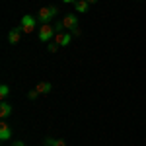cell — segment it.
<instances>
[{
  "label": "cell",
  "instance_id": "6da1fadb",
  "mask_svg": "<svg viewBox=\"0 0 146 146\" xmlns=\"http://www.w3.org/2000/svg\"><path fill=\"white\" fill-rule=\"evenodd\" d=\"M55 35H56V31H55V27H53L51 23H41V27L37 29V37H39V41H43V43L51 41Z\"/></svg>",
  "mask_w": 146,
  "mask_h": 146
},
{
  "label": "cell",
  "instance_id": "7a4b0ae2",
  "mask_svg": "<svg viewBox=\"0 0 146 146\" xmlns=\"http://www.w3.org/2000/svg\"><path fill=\"white\" fill-rule=\"evenodd\" d=\"M56 14H58V8H56V6H45V8L39 10L37 18H39L41 23H49L53 18H56Z\"/></svg>",
  "mask_w": 146,
  "mask_h": 146
},
{
  "label": "cell",
  "instance_id": "277c9868",
  "mask_svg": "<svg viewBox=\"0 0 146 146\" xmlns=\"http://www.w3.org/2000/svg\"><path fill=\"white\" fill-rule=\"evenodd\" d=\"M62 25H64V29H68V31H74L78 27V18L74 14H66L62 18Z\"/></svg>",
  "mask_w": 146,
  "mask_h": 146
},
{
  "label": "cell",
  "instance_id": "5bb4252c",
  "mask_svg": "<svg viewBox=\"0 0 146 146\" xmlns=\"http://www.w3.org/2000/svg\"><path fill=\"white\" fill-rule=\"evenodd\" d=\"M58 43H49V47H47V49H49V53H56V49H58Z\"/></svg>",
  "mask_w": 146,
  "mask_h": 146
},
{
  "label": "cell",
  "instance_id": "7c38bea8",
  "mask_svg": "<svg viewBox=\"0 0 146 146\" xmlns=\"http://www.w3.org/2000/svg\"><path fill=\"white\" fill-rule=\"evenodd\" d=\"M8 96H10V88H8V84H2V86H0V98L6 100Z\"/></svg>",
  "mask_w": 146,
  "mask_h": 146
},
{
  "label": "cell",
  "instance_id": "8fae6325",
  "mask_svg": "<svg viewBox=\"0 0 146 146\" xmlns=\"http://www.w3.org/2000/svg\"><path fill=\"white\" fill-rule=\"evenodd\" d=\"M35 90L39 92V94H43V96H45V94H49V92L53 90V86H51L49 82H39V84L35 86Z\"/></svg>",
  "mask_w": 146,
  "mask_h": 146
},
{
  "label": "cell",
  "instance_id": "4fadbf2b",
  "mask_svg": "<svg viewBox=\"0 0 146 146\" xmlns=\"http://www.w3.org/2000/svg\"><path fill=\"white\" fill-rule=\"evenodd\" d=\"M53 27H55V31H56V33H62V31H64V25H62V20H60V22H56L55 25H53Z\"/></svg>",
  "mask_w": 146,
  "mask_h": 146
},
{
  "label": "cell",
  "instance_id": "8992f818",
  "mask_svg": "<svg viewBox=\"0 0 146 146\" xmlns=\"http://www.w3.org/2000/svg\"><path fill=\"white\" fill-rule=\"evenodd\" d=\"M70 41H72V33H56L55 35V43H58L60 47H68L70 45Z\"/></svg>",
  "mask_w": 146,
  "mask_h": 146
},
{
  "label": "cell",
  "instance_id": "5b68a950",
  "mask_svg": "<svg viewBox=\"0 0 146 146\" xmlns=\"http://www.w3.org/2000/svg\"><path fill=\"white\" fill-rule=\"evenodd\" d=\"M12 138V127L4 119L0 121V140H10Z\"/></svg>",
  "mask_w": 146,
  "mask_h": 146
},
{
  "label": "cell",
  "instance_id": "2e32d148",
  "mask_svg": "<svg viewBox=\"0 0 146 146\" xmlns=\"http://www.w3.org/2000/svg\"><path fill=\"white\" fill-rule=\"evenodd\" d=\"M14 146H23V142H22V140H16V142H14Z\"/></svg>",
  "mask_w": 146,
  "mask_h": 146
},
{
  "label": "cell",
  "instance_id": "e0dca14e",
  "mask_svg": "<svg viewBox=\"0 0 146 146\" xmlns=\"http://www.w3.org/2000/svg\"><path fill=\"white\" fill-rule=\"evenodd\" d=\"M62 2H66V4H74L76 0H62Z\"/></svg>",
  "mask_w": 146,
  "mask_h": 146
},
{
  "label": "cell",
  "instance_id": "52a82bcc",
  "mask_svg": "<svg viewBox=\"0 0 146 146\" xmlns=\"http://www.w3.org/2000/svg\"><path fill=\"white\" fill-rule=\"evenodd\" d=\"M22 27H12V31L8 33V43H12V45H18L20 43V37H22Z\"/></svg>",
  "mask_w": 146,
  "mask_h": 146
},
{
  "label": "cell",
  "instance_id": "3957f363",
  "mask_svg": "<svg viewBox=\"0 0 146 146\" xmlns=\"http://www.w3.org/2000/svg\"><path fill=\"white\" fill-rule=\"evenodd\" d=\"M20 27H22L25 33H31L35 27H37V22H35V18H33V16L25 14V16L22 18V22H20Z\"/></svg>",
  "mask_w": 146,
  "mask_h": 146
},
{
  "label": "cell",
  "instance_id": "9c48e42d",
  "mask_svg": "<svg viewBox=\"0 0 146 146\" xmlns=\"http://www.w3.org/2000/svg\"><path fill=\"white\" fill-rule=\"evenodd\" d=\"M74 10L80 12V14H86V12H90V4L86 0H76L74 2Z\"/></svg>",
  "mask_w": 146,
  "mask_h": 146
},
{
  "label": "cell",
  "instance_id": "9a60e30c",
  "mask_svg": "<svg viewBox=\"0 0 146 146\" xmlns=\"http://www.w3.org/2000/svg\"><path fill=\"white\" fill-rule=\"evenodd\" d=\"M37 96H39V92H37V90H31L29 94H27V98H29V100H35Z\"/></svg>",
  "mask_w": 146,
  "mask_h": 146
},
{
  "label": "cell",
  "instance_id": "ba28073f",
  "mask_svg": "<svg viewBox=\"0 0 146 146\" xmlns=\"http://www.w3.org/2000/svg\"><path fill=\"white\" fill-rule=\"evenodd\" d=\"M12 115V103H8L6 100H2L0 101V117L2 119H8Z\"/></svg>",
  "mask_w": 146,
  "mask_h": 146
},
{
  "label": "cell",
  "instance_id": "30bf717a",
  "mask_svg": "<svg viewBox=\"0 0 146 146\" xmlns=\"http://www.w3.org/2000/svg\"><path fill=\"white\" fill-rule=\"evenodd\" d=\"M43 142H45V146H66L64 140H60V138H53V136H47Z\"/></svg>",
  "mask_w": 146,
  "mask_h": 146
},
{
  "label": "cell",
  "instance_id": "ac0fdd59",
  "mask_svg": "<svg viewBox=\"0 0 146 146\" xmlns=\"http://www.w3.org/2000/svg\"><path fill=\"white\" fill-rule=\"evenodd\" d=\"M86 2H88V4H96L98 0H86Z\"/></svg>",
  "mask_w": 146,
  "mask_h": 146
}]
</instances>
